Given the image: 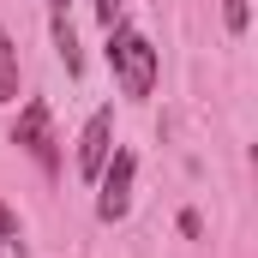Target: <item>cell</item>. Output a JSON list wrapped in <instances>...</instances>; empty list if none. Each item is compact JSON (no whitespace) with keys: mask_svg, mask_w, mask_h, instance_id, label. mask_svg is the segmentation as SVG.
Here are the masks:
<instances>
[{"mask_svg":"<svg viewBox=\"0 0 258 258\" xmlns=\"http://www.w3.org/2000/svg\"><path fill=\"white\" fill-rule=\"evenodd\" d=\"M108 72H114V84L126 90L132 102H144L150 90H156V48H150V36L138 30V24H108Z\"/></svg>","mask_w":258,"mask_h":258,"instance_id":"cell-1","label":"cell"},{"mask_svg":"<svg viewBox=\"0 0 258 258\" xmlns=\"http://www.w3.org/2000/svg\"><path fill=\"white\" fill-rule=\"evenodd\" d=\"M12 144H18L42 174H60V138H54V120H48V102H24V108H18Z\"/></svg>","mask_w":258,"mask_h":258,"instance_id":"cell-2","label":"cell"},{"mask_svg":"<svg viewBox=\"0 0 258 258\" xmlns=\"http://www.w3.org/2000/svg\"><path fill=\"white\" fill-rule=\"evenodd\" d=\"M132 180H138V156L132 150H108V162L96 174V216L102 222H120L132 210Z\"/></svg>","mask_w":258,"mask_h":258,"instance_id":"cell-3","label":"cell"},{"mask_svg":"<svg viewBox=\"0 0 258 258\" xmlns=\"http://www.w3.org/2000/svg\"><path fill=\"white\" fill-rule=\"evenodd\" d=\"M108 150H114V108H96L90 120H84V132H78V180H96L102 174V162H108Z\"/></svg>","mask_w":258,"mask_h":258,"instance_id":"cell-4","label":"cell"},{"mask_svg":"<svg viewBox=\"0 0 258 258\" xmlns=\"http://www.w3.org/2000/svg\"><path fill=\"white\" fill-rule=\"evenodd\" d=\"M0 102H18V48L0 30Z\"/></svg>","mask_w":258,"mask_h":258,"instance_id":"cell-5","label":"cell"},{"mask_svg":"<svg viewBox=\"0 0 258 258\" xmlns=\"http://www.w3.org/2000/svg\"><path fill=\"white\" fill-rule=\"evenodd\" d=\"M54 48H60L66 72L78 78V72H84V54H78V36H72V24H66V12H54Z\"/></svg>","mask_w":258,"mask_h":258,"instance_id":"cell-6","label":"cell"},{"mask_svg":"<svg viewBox=\"0 0 258 258\" xmlns=\"http://www.w3.org/2000/svg\"><path fill=\"white\" fill-rule=\"evenodd\" d=\"M246 18H252V12H246V0H222V24H228L234 36L246 30Z\"/></svg>","mask_w":258,"mask_h":258,"instance_id":"cell-7","label":"cell"},{"mask_svg":"<svg viewBox=\"0 0 258 258\" xmlns=\"http://www.w3.org/2000/svg\"><path fill=\"white\" fill-rule=\"evenodd\" d=\"M0 258H30V252H24V240H18V234H0Z\"/></svg>","mask_w":258,"mask_h":258,"instance_id":"cell-8","label":"cell"},{"mask_svg":"<svg viewBox=\"0 0 258 258\" xmlns=\"http://www.w3.org/2000/svg\"><path fill=\"white\" fill-rule=\"evenodd\" d=\"M96 18L102 24H120V0H96Z\"/></svg>","mask_w":258,"mask_h":258,"instance_id":"cell-9","label":"cell"},{"mask_svg":"<svg viewBox=\"0 0 258 258\" xmlns=\"http://www.w3.org/2000/svg\"><path fill=\"white\" fill-rule=\"evenodd\" d=\"M0 234H18V210L12 204H0Z\"/></svg>","mask_w":258,"mask_h":258,"instance_id":"cell-10","label":"cell"},{"mask_svg":"<svg viewBox=\"0 0 258 258\" xmlns=\"http://www.w3.org/2000/svg\"><path fill=\"white\" fill-rule=\"evenodd\" d=\"M48 6H54V12H66V6H72V0H48Z\"/></svg>","mask_w":258,"mask_h":258,"instance_id":"cell-11","label":"cell"}]
</instances>
